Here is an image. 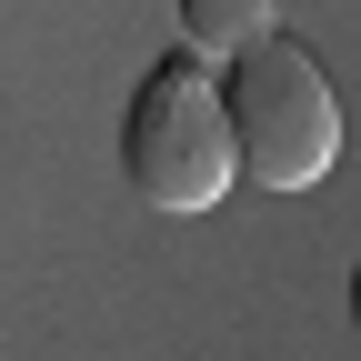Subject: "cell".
<instances>
[{"instance_id":"1","label":"cell","mask_w":361,"mask_h":361,"mask_svg":"<svg viewBox=\"0 0 361 361\" xmlns=\"http://www.w3.org/2000/svg\"><path fill=\"white\" fill-rule=\"evenodd\" d=\"M221 111H231V151L261 191H311L341 161V90L322 71V51L291 30L251 40V51L221 71Z\"/></svg>"},{"instance_id":"4","label":"cell","mask_w":361,"mask_h":361,"mask_svg":"<svg viewBox=\"0 0 361 361\" xmlns=\"http://www.w3.org/2000/svg\"><path fill=\"white\" fill-rule=\"evenodd\" d=\"M351 331H361V261H351Z\"/></svg>"},{"instance_id":"2","label":"cell","mask_w":361,"mask_h":361,"mask_svg":"<svg viewBox=\"0 0 361 361\" xmlns=\"http://www.w3.org/2000/svg\"><path fill=\"white\" fill-rule=\"evenodd\" d=\"M121 180L151 211H211L241 180L231 111H221V71L211 61L171 51V61L141 71V90H130V111H121Z\"/></svg>"},{"instance_id":"3","label":"cell","mask_w":361,"mask_h":361,"mask_svg":"<svg viewBox=\"0 0 361 361\" xmlns=\"http://www.w3.org/2000/svg\"><path fill=\"white\" fill-rule=\"evenodd\" d=\"M281 20H271V0H180V51L191 61H221L231 71L251 40H271Z\"/></svg>"}]
</instances>
